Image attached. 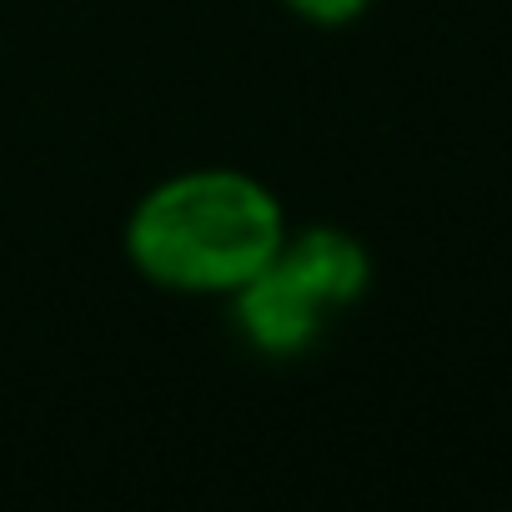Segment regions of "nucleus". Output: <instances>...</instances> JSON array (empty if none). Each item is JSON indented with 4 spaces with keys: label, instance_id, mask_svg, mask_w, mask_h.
<instances>
[{
    "label": "nucleus",
    "instance_id": "2",
    "mask_svg": "<svg viewBox=\"0 0 512 512\" xmlns=\"http://www.w3.org/2000/svg\"><path fill=\"white\" fill-rule=\"evenodd\" d=\"M231 312H236L241 337L262 357H302V352L317 347V337L332 322V312L277 262V256L246 287L231 292Z\"/></svg>",
    "mask_w": 512,
    "mask_h": 512
},
{
    "label": "nucleus",
    "instance_id": "1",
    "mask_svg": "<svg viewBox=\"0 0 512 512\" xmlns=\"http://www.w3.org/2000/svg\"><path fill=\"white\" fill-rule=\"evenodd\" d=\"M287 211L267 181L236 166H196L156 181L126 221L131 267L181 297H231L287 241Z\"/></svg>",
    "mask_w": 512,
    "mask_h": 512
},
{
    "label": "nucleus",
    "instance_id": "3",
    "mask_svg": "<svg viewBox=\"0 0 512 512\" xmlns=\"http://www.w3.org/2000/svg\"><path fill=\"white\" fill-rule=\"evenodd\" d=\"M277 262L337 317L342 307L362 302L367 282H372V256L367 246L342 231V226H302L287 231V241L277 246Z\"/></svg>",
    "mask_w": 512,
    "mask_h": 512
},
{
    "label": "nucleus",
    "instance_id": "4",
    "mask_svg": "<svg viewBox=\"0 0 512 512\" xmlns=\"http://www.w3.org/2000/svg\"><path fill=\"white\" fill-rule=\"evenodd\" d=\"M282 6H287L292 16L312 21V26H352V21L367 16L372 0H282Z\"/></svg>",
    "mask_w": 512,
    "mask_h": 512
}]
</instances>
